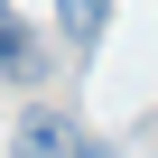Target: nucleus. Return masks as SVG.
Instances as JSON below:
<instances>
[{"instance_id":"f03ea898","label":"nucleus","mask_w":158,"mask_h":158,"mask_svg":"<svg viewBox=\"0 0 158 158\" xmlns=\"http://www.w3.org/2000/svg\"><path fill=\"white\" fill-rule=\"evenodd\" d=\"M0 74L10 84H37V37H28V19L0 0Z\"/></svg>"},{"instance_id":"f257e3e1","label":"nucleus","mask_w":158,"mask_h":158,"mask_svg":"<svg viewBox=\"0 0 158 158\" xmlns=\"http://www.w3.org/2000/svg\"><path fill=\"white\" fill-rule=\"evenodd\" d=\"M19 149H47V158H84V149H93V130H84V121H65V112H28V121H19Z\"/></svg>"},{"instance_id":"7ed1b4c3","label":"nucleus","mask_w":158,"mask_h":158,"mask_svg":"<svg viewBox=\"0 0 158 158\" xmlns=\"http://www.w3.org/2000/svg\"><path fill=\"white\" fill-rule=\"evenodd\" d=\"M56 28H65V47H74V56H93V47H102V28H112V0H56Z\"/></svg>"}]
</instances>
